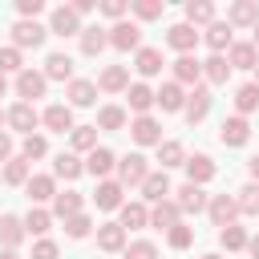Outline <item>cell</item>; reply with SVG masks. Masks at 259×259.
<instances>
[{"label":"cell","instance_id":"57","mask_svg":"<svg viewBox=\"0 0 259 259\" xmlns=\"http://www.w3.org/2000/svg\"><path fill=\"white\" fill-rule=\"evenodd\" d=\"M247 251H251V259H259V235H255V239H247Z\"/></svg>","mask_w":259,"mask_h":259},{"label":"cell","instance_id":"28","mask_svg":"<svg viewBox=\"0 0 259 259\" xmlns=\"http://www.w3.org/2000/svg\"><path fill=\"white\" fill-rule=\"evenodd\" d=\"M202 77H206L210 85H227V77H231V61H227L223 53H210V57L202 61Z\"/></svg>","mask_w":259,"mask_h":259},{"label":"cell","instance_id":"31","mask_svg":"<svg viewBox=\"0 0 259 259\" xmlns=\"http://www.w3.org/2000/svg\"><path fill=\"white\" fill-rule=\"evenodd\" d=\"M158 105H162L166 113H178V109H186V93H182V85H178V81H166V85L158 89Z\"/></svg>","mask_w":259,"mask_h":259},{"label":"cell","instance_id":"64","mask_svg":"<svg viewBox=\"0 0 259 259\" xmlns=\"http://www.w3.org/2000/svg\"><path fill=\"white\" fill-rule=\"evenodd\" d=\"M255 73H259V65H255ZM255 85H259V81H255Z\"/></svg>","mask_w":259,"mask_h":259},{"label":"cell","instance_id":"8","mask_svg":"<svg viewBox=\"0 0 259 259\" xmlns=\"http://www.w3.org/2000/svg\"><path fill=\"white\" fill-rule=\"evenodd\" d=\"M182 113H186L190 125H198V121L210 113V89H206V85H194V93H186V109H182Z\"/></svg>","mask_w":259,"mask_h":259},{"label":"cell","instance_id":"52","mask_svg":"<svg viewBox=\"0 0 259 259\" xmlns=\"http://www.w3.org/2000/svg\"><path fill=\"white\" fill-rule=\"evenodd\" d=\"M16 12H20V20H36L45 12V0H16Z\"/></svg>","mask_w":259,"mask_h":259},{"label":"cell","instance_id":"6","mask_svg":"<svg viewBox=\"0 0 259 259\" xmlns=\"http://www.w3.org/2000/svg\"><path fill=\"white\" fill-rule=\"evenodd\" d=\"M49 32H57V36H81V16H77L69 4H65V8H53Z\"/></svg>","mask_w":259,"mask_h":259},{"label":"cell","instance_id":"41","mask_svg":"<svg viewBox=\"0 0 259 259\" xmlns=\"http://www.w3.org/2000/svg\"><path fill=\"white\" fill-rule=\"evenodd\" d=\"M28 178H32L28 158H12V162L4 166V182H8V186H28Z\"/></svg>","mask_w":259,"mask_h":259},{"label":"cell","instance_id":"38","mask_svg":"<svg viewBox=\"0 0 259 259\" xmlns=\"http://www.w3.org/2000/svg\"><path fill=\"white\" fill-rule=\"evenodd\" d=\"M186 24H214V4L210 0H190L186 4Z\"/></svg>","mask_w":259,"mask_h":259},{"label":"cell","instance_id":"58","mask_svg":"<svg viewBox=\"0 0 259 259\" xmlns=\"http://www.w3.org/2000/svg\"><path fill=\"white\" fill-rule=\"evenodd\" d=\"M247 170H251V178L259 182V158H251V162H247Z\"/></svg>","mask_w":259,"mask_h":259},{"label":"cell","instance_id":"12","mask_svg":"<svg viewBox=\"0 0 259 259\" xmlns=\"http://www.w3.org/2000/svg\"><path fill=\"white\" fill-rule=\"evenodd\" d=\"M206 210H210V223L223 231V227H231V223H235V214H239V202H235L231 194H214Z\"/></svg>","mask_w":259,"mask_h":259},{"label":"cell","instance_id":"48","mask_svg":"<svg viewBox=\"0 0 259 259\" xmlns=\"http://www.w3.org/2000/svg\"><path fill=\"white\" fill-rule=\"evenodd\" d=\"M162 8H166L162 0H134V16H138V20H158Z\"/></svg>","mask_w":259,"mask_h":259},{"label":"cell","instance_id":"55","mask_svg":"<svg viewBox=\"0 0 259 259\" xmlns=\"http://www.w3.org/2000/svg\"><path fill=\"white\" fill-rule=\"evenodd\" d=\"M0 162H12V138L0 134Z\"/></svg>","mask_w":259,"mask_h":259},{"label":"cell","instance_id":"1","mask_svg":"<svg viewBox=\"0 0 259 259\" xmlns=\"http://www.w3.org/2000/svg\"><path fill=\"white\" fill-rule=\"evenodd\" d=\"M146 178H150V166H146L142 154H125V158H117V182H121V186H142Z\"/></svg>","mask_w":259,"mask_h":259},{"label":"cell","instance_id":"32","mask_svg":"<svg viewBox=\"0 0 259 259\" xmlns=\"http://www.w3.org/2000/svg\"><path fill=\"white\" fill-rule=\"evenodd\" d=\"M93 101H97V85L85 77H73L69 81V105H93Z\"/></svg>","mask_w":259,"mask_h":259},{"label":"cell","instance_id":"13","mask_svg":"<svg viewBox=\"0 0 259 259\" xmlns=\"http://www.w3.org/2000/svg\"><path fill=\"white\" fill-rule=\"evenodd\" d=\"M24 235H28V231H24V219H16V214H0V251H16Z\"/></svg>","mask_w":259,"mask_h":259},{"label":"cell","instance_id":"26","mask_svg":"<svg viewBox=\"0 0 259 259\" xmlns=\"http://www.w3.org/2000/svg\"><path fill=\"white\" fill-rule=\"evenodd\" d=\"M97 247L101 251H125V227L121 223H101L97 227Z\"/></svg>","mask_w":259,"mask_h":259},{"label":"cell","instance_id":"61","mask_svg":"<svg viewBox=\"0 0 259 259\" xmlns=\"http://www.w3.org/2000/svg\"><path fill=\"white\" fill-rule=\"evenodd\" d=\"M251 45H255V49H259V24H255V40H251Z\"/></svg>","mask_w":259,"mask_h":259},{"label":"cell","instance_id":"36","mask_svg":"<svg viewBox=\"0 0 259 259\" xmlns=\"http://www.w3.org/2000/svg\"><path fill=\"white\" fill-rule=\"evenodd\" d=\"M53 174H57V178H65V182H73V178H81V174H85V162H81L77 154H61V158L53 162Z\"/></svg>","mask_w":259,"mask_h":259},{"label":"cell","instance_id":"59","mask_svg":"<svg viewBox=\"0 0 259 259\" xmlns=\"http://www.w3.org/2000/svg\"><path fill=\"white\" fill-rule=\"evenodd\" d=\"M0 259H20V255L16 251H0Z\"/></svg>","mask_w":259,"mask_h":259},{"label":"cell","instance_id":"44","mask_svg":"<svg viewBox=\"0 0 259 259\" xmlns=\"http://www.w3.org/2000/svg\"><path fill=\"white\" fill-rule=\"evenodd\" d=\"M166 243H170L174 251H186V247L194 243V227H186V223H178V227H170V231H166Z\"/></svg>","mask_w":259,"mask_h":259},{"label":"cell","instance_id":"16","mask_svg":"<svg viewBox=\"0 0 259 259\" xmlns=\"http://www.w3.org/2000/svg\"><path fill=\"white\" fill-rule=\"evenodd\" d=\"M125 97H130V109H134L138 117H146L150 105H158V93H154L150 85H142V81H134V85L125 89Z\"/></svg>","mask_w":259,"mask_h":259},{"label":"cell","instance_id":"7","mask_svg":"<svg viewBox=\"0 0 259 259\" xmlns=\"http://www.w3.org/2000/svg\"><path fill=\"white\" fill-rule=\"evenodd\" d=\"M45 85H49V77L45 73H36V69H24V73H16V93L32 105L36 97H45Z\"/></svg>","mask_w":259,"mask_h":259},{"label":"cell","instance_id":"14","mask_svg":"<svg viewBox=\"0 0 259 259\" xmlns=\"http://www.w3.org/2000/svg\"><path fill=\"white\" fill-rule=\"evenodd\" d=\"M227 24L235 28H247V24H259V0H235L231 8H227Z\"/></svg>","mask_w":259,"mask_h":259},{"label":"cell","instance_id":"29","mask_svg":"<svg viewBox=\"0 0 259 259\" xmlns=\"http://www.w3.org/2000/svg\"><path fill=\"white\" fill-rule=\"evenodd\" d=\"M210 178H214V162H210L206 154H194V158H186V182L202 186V182H210Z\"/></svg>","mask_w":259,"mask_h":259},{"label":"cell","instance_id":"23","mask_svg":"<svg viewBox=\"0 0 259 259\" xmlns=\"http://www.w3.org/2000/svg\"><path fill=\"white\" fill-rule=\"evenodd\" d=\"M166 194H170L166 170H150V178L142 182V198H146V202H166Z\"/></svg>","mask_w":259,"mask_h":259},{"label":"cell","instance_id":"56","mask_svg":"<svg viewBox=\"0 0 259 259\" xmlns=\"http://www.w3.org/2000/svg\"><path fill=\"white\" fill-rule=\"evenodd\" d=\"M69 8H73V12H77V16H85V12H93V0H73V4H69Z\"/></svg>","mask_w":259,"mask_h":259},{"label":"cell","instance_id":"47","mask_svg":"<svg viewBox=\"0 0 259 259\" xmlns=\"http://www.w3.org/2000/svg\"><path fill=\"white\" fill-rule=\"evenodd\" d=\"M45 154H49V142H45L40 134H28V138H24V146H20V158H28V162H32V158H45Z\"/></svg>","mask_w":259,"mask_h":259},{"label":"cell","instance_id":"46","mask_svg":"<svg viewBox=\"0 0 259 259\" xmlns=\"http://www.w3.org/2000/svg\"><path fill=\"white\" fill-rule=\"evenodd\" d=\"M235 202H239V214H259V182H251V186H243Z\"/></svg>","mask_w":259,"mask_h":259},{"label":"cell","instance_id":"33","mask_svg":"<svg viewBox=\"0 0 259 259\" xmlns=\"http://www.w3.org/2000/svg\"><path fill=\"white\" fill-rule=\"evenodd\" d=\"M235 109H239V117H247V113L259 109V85L255 81H247V85L235 89Z\"/></svg>","mask_w":259,"mask_h":259},{"label":"cell","instance_id":"30","mask_svg":"<svg viewBox=\"0 0 259 259\" xmlns=\"http://www.w3.org/2000/svg\"><path fill=\"white\" fill-rule=\"evenodd\" d=\"M174 81H178V85H198V81H202V61L178 57V61H174Z\"/></svg>","mask_w":259,"mask_h":259},{"label":"cell","instance_id":"60","mask_svg":"<svg viewBox=\"0 0 259 259\" xmlns=\"http://www.w3.org/2000/svg\"><path fill=\"white\" fill-rule=\"evenodd\" d=\"M4 89H8V81H4V73H0V97H4Z\"/></svg>","mask_w":259,"mask_h":259},{"label":"cell","instance_id":"20","mask_svg":"<svg viewBox=\"0 0 259 259\" xmlns=\"http://www.w3.org/2000/svg\"><path fill=\"white\" fill-rule=\"evenodd\" d=\"M77 40H81V53H85V57H97V53L109 45V28L89 24V28H81V36H77Z\"/></svg>","mask_w":259,"mask_h":259},{"label":"cell","instance_id":"51","mask_svg":"<svg viewBox=\"0 0 259 259\" xmlns=\"http://www.w3.org/2000/svg\"><path fill=\"white\" fill-rule=\"evenodd\" d=\"M125 259H158V247L150 239H138V243L125 247Z\"/></svg>","mask_w":259,"mask_h":259},{"label":"cell","instance_id":"27","mask_svg":"<svg viewBox=\"0 0 259 259\" xmlns=\"http://www.w3.org/2000/svg\"><path fill=\"white\" fill-rule=\"evenodd\" d=\"M45 77H49V81H73V57H69V53H49Z\"/></svg>","mask_w":259,"mask_h":259},{"label":"cell","instance_id":"62","mask_svg":"<svg viewBox=\"0 0 259 259\" xmlns=\"http://www.w3.org/2000/svg\"><path fill=\"white\" fill-rule=\"evenodd\" d=\"M0 121H8V113H4V109H0Z\"/></svg>","mask_w":259,"mask_h":259},{"label":"cell","instance_id":"3","mask_svg":"<svg viewBox=\"0 0 259 259\" xmlns=\"http://www.w3.org/2000/svg\"><path fill=\"white\" fill-rule=\"evenodd\" d=\"M198 36H202V32H198L194 24H186V20L166 28V45H170V49H178V57H190V49L198 45Z\"/></svg>","mask_w":259,"mask_h":259},{"label":"cell","instance_id":"25","mask_svg":"<svg viewBox=\"0 0 259 259\" xmlns=\"http://www.w3.org/2000/svg\"><path fill=\"white\" fill-rule=\"evenodd\" d=\"M93 202H97L101 210H121V206H125V202H121V182H113V178L97 182V194H93Z\"/></svg>","mask_w":259,"mask_h":259},{"label":"cell","instance_id":"39","mask_svg":"<svg viewBox=\"0 0 259 259\" xmlns=\"http://www.w3.org/2000/svg\"><path fill=\"white\" fill-rule=\"evenodd\" d=\"M53 214H61V219L81 214V194H77V190H61V194L53 198Z\"/></svg>","mask_w":259,"mask_h":259},{"label":"cell","instance_id":"40","mask_svg":"<svg viewBox=\"0 0 259 259\" xmlns=\"http://www.w3.org/2000/svg\"><path fill=\"white\" fill-rule=\"evenodd\" d=\"M158 162H162V170H170V166H186V150H182V142H162V146H158Z\"/></svg>","mask_w":259,"mask_h":259},{"label":"cell","instance_id":"22","mask_svg":"<svg viewBox=\"0 0 259 259\" xmlns=\"http://www.w3.org/2000/svg\"><path fill=\"white\" fill-rule=\"evenodd\" d=\"M113 166H117V158H113V150H105V146H97V150L85 158V170H89L93 178H101V182L109 178V170H113Z\"/></svg>","mask_w":259,"mask_h":259},{"label":"cell","instance_id":"50","mask_svg":"<svg viewBox=\"0 0 259 259\" xmlns=\"http://www.w3.org/2000/svg\"><path fill=\"white\" fill-rule=\"evenodd\" d=\"M0 73H24V65H20V49H16V45L0 49Z\"/></svg>","mask_w":259,"mask_h":259},{"label":"cell","instance_id":"49","mask_svg":"<svg viewBox=\"0 0 259 259\" xmlns=\"http://www.w3.org/2000/svg\"><path fill=\"white\" fill-rule=\"evenodd\" d=\"M89 231H93L89 214H73V219H65V235H69V239H85Z\"/></svg>","mask_w":259,"mask_h":259},{"label":"cell","instance_id":"4","mask_svg":"<svg viewBox=\"0 0 259 259\" xmlns=\"http://www.w3.org/2000/svg\"><path fill=\"white\" fill-rule=\"evenodd\" d=\"M109 45H113V49H121V53L142 49V28H138L134 20H117V24L109 28Z\"/></svg>","mask_w":259,"mask_h":259},{"label":"cell","instance_id":"37","mask_svg":"<svg viewBox=\"0 0 259 259\" xmlns=\"http://www.w3.org/2000/svg\"><path fill=\"white\" fill-rule=\"evenodd\" d=\"M49 227H53V214H49L45 206H28V214H24V231L36 235V239H45Z\"/></svg>","mask_w":259,"mask_h":259},{"label":"cell","instance_id":"19","mask_svg":"<svg viewBox=\"0 0 259 259\" xmlns=\"http://www.w3.org/2000/svg\"><path fill=\"white\" fill-rule=\"evenodd\" d=\"M231 32H235V28H231L227 20H214V24H206V32H202V40H206V45H210L214 53H223V49L231 53V45H235V36H231Z\"/></svg>","mask_w":259,"mask_h":259},{"label":"cell","instance_id":"42","mask_svg":"<svg viewBox=\"0 0 259 259\" xmlns=\"http://www.w3.org/2000/svg\"><path fill=\"white\" fill-rule=\"evenodd\" d=\"M146 223H150V210H146V202H125V206H121V227L138 231V227H146Z\"/></svg>","mask_w":259,"mask_h":259},{"label":"cell","instance_id":"15","mask_svg":"<svg viewBox=\"0 0 259 259\" xmlns=\"http://www.w3.org/2000/svg\"><path fill=\"white\" fill-rule=\"evenodd\" d=\"M97 89H105V93H125V89H130V69H125V65H109V69H101Z\"/></svg>","mask_w":259,"mask_h":259},{"label":"cell","instance_id":"53","mask_svg":"<svg viewBox=\"0 0 259 259\" xmlns=\"http://www.w3.org/2000/svg\"><path fill=\"white\" fill-rule=\"evenodd\" d=\"M32 259H57V243L53 239H36L32 243Z\"/></svg>","mask_w":259,"mask_h":259},{"label":"cell","instance_id":"2","mask_svg":"<svg viewBox=\"0 0 259 259\" xmlns=\"http://www.w3.org/2000/svg\"><path fill=\"white\" fill-rule=\"evenodd\" d=\"M45 36H49V28L36 24V20H16V24H12V45H16V49H40Z\"/></svg>","mask_w":259,"mask_h":259},{"label":"cell","instance_id":"35","mask_svg":"<svg viewBox=\"0 0 259 259\" xmlns=\"http://www.w3.org/2000/svg\"><path fill=\"white\" fill-rule=\"evenodd\" d=\"M69 142H73L77 154H93V150H97V125H73Z\"/></svg>","mask_w":259,"mask_h":259},{"label":"cell","instance_id":"34","mask_svg":"<svg viewBox=\"0 0 259 259\" xmlns=\"http://www.w3.org/2000/svg\"><path fill=\"white\" fill-rule=\"evenodd\" d=\"M138 73H142V77H158V73H162V49L142 45V49H138Z\"/></svg>","mask_w":259,"mask_h":259},{"label":"cell","instance_id":"45","mask_svg":"<svg viewBox=\"0 0 259 259\" xmlns=\"http://www.w3.org/2000/svg\"><path fill=\"white\" fill-rule=\"evenodd\" d=\"M219 243H223L227 251H243V247H247V231L231 223V227H223V231H219Z\"/></svg>","mask_w":259,"mask_h":259},{"label":"cell","instance_id":"9","mask_svg":"<svg viewBox=\"0 0 259 259\" xmlns=\"http://www.w3.org/2000/svg\"><path fill=\"white\" fill-rule=\"evenodd\" d=\"M36 121H40V113H36V109H32L28 101H16V105L8 109V125H12L16 134H24V138H28L32 130H36Z\"/></svg>","mask_w":259,"mask_h":259},{"label":"cell","instance_id":"18","mask_svg":"<svg viewBox=\"0 0 259 259\" xmlns=\"http://www.w3.org/2000/svg\"><path fill=\"white\" fill-rule=\"evenodd\" d=\"M178 219H182V210H178V202H174V198H166V202H154V206H150V227L170 231V227H178Z\"/></svg>","mask_w":259,"mask_h":259},{"label":"cell","instance_id":"21","mask_svg":"<svg viewBox=\"0 0 259 259\" xmlns=\"http://www.w3.org/2000/svg\"><path fill=\"white\" fill-rule=\"evenodd\" d=\"M227 61H231V69H255L259 65V49L251 40H235L231 53H227Z\"/></svg>","mask_w":259,"mask_h":259},{"label":"cell","instance_id":"43","mask_svg":"<svg viewBox=\"0 0 259 259\" xmlns=\"http://www.w3.org/2000/svg\"><path fill=\"white\" fill-rule=\"evenodd\" d=\"M97 125H101V130H121V125H125V109H121V105H101Z\"/></svg>","mask_w":259,"mask_h":259},{"label":"cell","instance_id":"11","mask_svg":"<svg viewBox=\"0 0 259 259\" xmlns=\"http://www.w3.org/2000/svg\"><path fill=\"white\" fill-rule=\"evenodd\" d=\"M247 138H251V125H247V117H239V113L219 125V142H223V146H247Z\"/></svg>","mask_w":259,"mask_h":259},{"label":"cell","instance_id":"17","mask_svg":"<svg viewBox=\"0 0 259 259\" xmlns=\"http://www.w3.org/2000/svg\"><path fill=\"white\" fill-rule=\"evenodd\" d=\"M40 121L53 130V134H73V105H49L40 113Z\"/></svg>","mask_w":259,"mask_h":259},{"label":"cell","instance_id":"24","mask_svg":"<svg viewBox=\"0 0 259 259\" xmlns=\"http://www.w3.org/2000/svg\"><path fill=\"white\" fill-rule=\"evenodd\" d=\"M24 190H28L32 206H36V202H49V198H57V178H53V174H32Z\"/></svg>","mask_w":259,"mask_h":259},{"label":"cell","instance_id":"5","mask_svg":"<svg viewBox=\"0 0 259 259\" xmlns=\"http://www.w3.org/2000/svg\"><path fill=\"white\" fill-rule=\"evenodd\" d=\"M174 202H178V210H182V214H198V210H206V206H210V198H206V194H202V186H194V182L178 186V190H174Z\"/></svg>","mask_w":259,"mask_h":259},{"label":"cell","instance_id":"10","mask_svg":"<svg viewBox=\"0 0 259 259\" xmlns=\"http://www.w3.org/2000/svg\"><path fill=\"white\" fill-rule=\"evenodd\" d=\"M130 134H134V142L138 146H162V125L146 113V117H134L130 121Z\"/></svg>","mask_w":259,"mask_h":259},{"label":"cell","instance_id":"54","mask_svg":"<svg viewBox=\"0 0 259 259\" xmlns=\"http://www.w3.org/2000/svg\"><path fill=\"white\" fill-rule=\"evenodd\" d=\"M101 12H105V16H113V20H121V16L130 12V4H125V0H105V4H101Z\"/></svg>","mask_w":259,"mask_h":259},{"label":"cell","instance_id":"63","mask_svg":"<svg viewBox=\"0 0 259 259\" xmlns=\"http://www.w3.org/2000/svg\"><path fill=\"white\" fill-rule=\"evenodd\" d=\"M202 259H223V255H202Z\"/></svg>","mask_w":259,"mask_h":259}]
</instances>
